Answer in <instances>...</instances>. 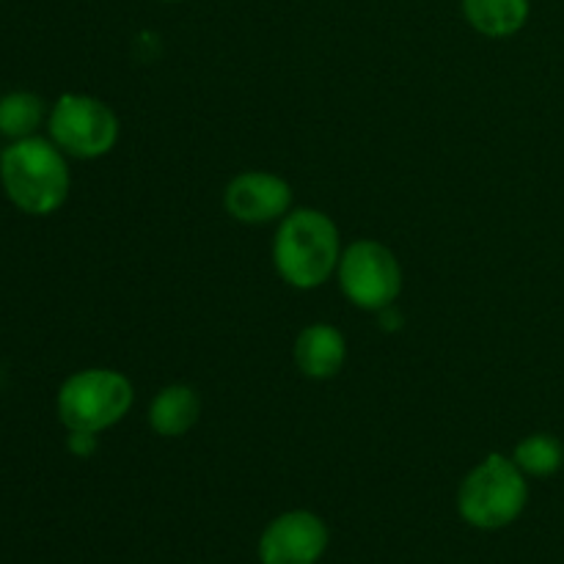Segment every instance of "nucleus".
Listing matches in <instances>:
<instances>
[{
	"label": "nucleus",
	"instance_id": "obj_10",
	"mask_svg": "<svg viewBox=\"0 0 564 564\" xmlns=\"http://www.w3.org/2000/svg\"><path fill=\"white\" fill-rule=\"evenodd\" d=\"M198 416H202V400L187 383L163 386L149 405V427L160 438H182L187 430L196 427Z\"/></svg>",
	"mask_w": 564,
	"mask_h": 564
},
{
	"label": "nucleus",
	"instance_id": "obj_2",
	"mask_svg": "<svg viewBox=\"0 0 564 564\" xmlns=\"http://www.w3.org/2000/svg\"><path fill=\"white\" fill-rule=\"evenodd\" d=\"M0 180L11 202L28 215H50L69 196L64 152L44 138H22L0 154Z\"/></svg>",
	"mask_w": 564,
	"mask_h": 564
},
{
	"label": "nucleus",
	"instance_id": "obj_6",
	"mask_svg": "<svg viewBox=\"0 0 564 564\" xmlns=\"http://www.w3.org/2000/svg\"><path fill=\"white\" fill-rule=\"evenodd\" d=\"M341 295L364 312H383L394 306L402 290V268L394 253L375 240H358L341 251L339 268Z\"/></svg>",
	"mask_w": 564,
	"mask_h": 564
},
{
	"label": "nucleus",
	"instance_id": "obj_8",
	"mask_svg": "<svg viewBox=\"0 0 564 564\" xmlns=\"http://www.w3.org/2000/svg\"><path fill=\"white\" fill-rule=\"evenodd\" d=\"M226 213L240 224H273L292 207V187L284 176L270 171H246L226 185Z\"/></svg>",
	"mask_w": 564,
	"mask_h": 564
},
{
	"label": "nucleus",
	"instance_id": "obj_9",
	"mask_svg": "<svg viewBox=\"0 0 564 564\" xmlns=\"http://www.w3.org/2000/svg\"><path fill=\"white\" fill-rule=\"evenodd\" d=\"M347 361V339L328 323L303 328L295 339V364L306 378L328 380L341 372Z\"/></svg>",
	"mask_w": 564,
	"mask_h": 564
},
{
	"label": "nucleus",
	"instance_id": "obj_13",
	"mask_svg": "<svg viewBox=\"0 0 564 564\" xmlns=\"http://www.w3.org/2000/svg\"><path fill=\"white\" fill-rule=\"evenodd\" d=\"M44 119V102L31 91L6 94L0 99V135L11 141L31 138Z\"/></svg>",
	"mask_w": 564,
	"mask_h": 564
},
{
	"label": "nucleus",
	"instance_id": "obj_5",
	"mask_svg": "<svg viewBox=\"0 0 564 564\" xmlns=\"http://www.w3.org/2000/svg\"><path fill=\"white\" fill-rule=\"evenodd\" d=\"M50 135L64 154L97 160L119 141V119L102 99L88 94H64L50 113Z\"/></svg>",
	"mask_w": 564,
	"mask_h": 564
},
{
	"label": "nucleus",
	"instance_id": "obj_12",
	"mask_svg": "<svg viewBox=\"0 0 564 564\" xmlns=\"http://www.w3.org/2000/svg\"><path fill=\"white\" fill-rule=\"evenodd\" d=\"M512 460L527 477H554L564 466V446L556 435L532 433L516 446Z\"/></svg>",
	"mask_w": 564,
	"mask_h": 564
},
{
	"label": "nucleus",
	"instance_id": "obj_1",
	"mask_svg": "<svg viewBox=\"0 0 564 564\" xmlns=\"http://www.w3.org/2000/svg\"><path fill=\"white\" fill-rule=\"evenodd\" d=\"M341 259L339 229L312 207L290 209L273 240V264L281 281L295 290H317L336 273Z\"/></svg>",
	"mask_w": 564,
	"mask_h": 564
},
{
	"label": "nucleus",
	"instance_id": "obj_14",
	"mask_svg": "<svg viewBox=\"0 0 564 564\" xmlns=\"http://www.w3.org/2000/svg\"><path fill=\"white\" fill-rule=\"evenodd\" d=\"M99 441L97 433H83V430H69V438H66V449L75 457H91L97 452Z\"/></svg>",
	"mask_w": 564,
	"mask_h": 564
},
{
	"label": "nucleus",
	"instance_id": "obj_4",
	"mask_svg": "<svg viewBox=\"0 0 564 564\" xmlns=\"http://www.w3.org/2000/svg\"><path fill=\"white\" fill-rule=\"evenodd\" d=\"M135 391L127 375L116 369H83L58 389V419L66 430L102 433L130 413Z\"/></svg>",
	"mask_w": 564,
	"mask_h": 564
},
{
	"label": "nucleus",
	"instance_id": "obj_3",
	"mask_svg": "<svg viewBox=\"0 0 564 564\" xmlns=\"http://www.w3.org/2000/svg\"><path fill=\"white\" fill-rule=\"evenodd\" d=\"M527 501V474L516 466L512 457L494 452L463 479L457 510L463 521L477 529H505L521 516Z\"/></svg>",
	"mask_w": 564,
	"mask_h": 564
},
{
	"label": "nucleus",
	"instance_id": "obj_7",
	"mask_svg": "<svg viewBox=\"0 0 564 564\" xmlns=\"http://www.w3.org/2000/svg\"><path fill=\"white\" fill-rule=\"evenodd\" d=\"M328 549V529L314 512H284L259 540L262 564H317Z\"/></svg>",
	"mask_w": 564,
	"mask_h": 564
},
{
	"label": "nucleus",
	"instance_id": "obj_15",
	"mask_svg": "<svg viewBox=\"0 0 564 564\" xmlns=\"http://www.w3.org/2000/svg\"><path fill=\"white\" fill-rule=\"evenodd\" d=\"M160 3H185V0H160Z\"/></svg>",
	"mask_w": 564,
	"mask_h": 564
},
{
	"label": "nucleus",
	"instance_id": "obj_11",
	"mask_svg": "<svg viewBox=\"0 0 564 564\" xmlns=\"http://www.w3.org/2000/svg\"><path fill=\"white\" fill-rule=\"evenodd\" d=\"M463 17L488 39H510L523 31L532 14V0H460Z\"/></svg>",
	"mask_w": 564,
	"mask_h": 564
}]
</instances>
